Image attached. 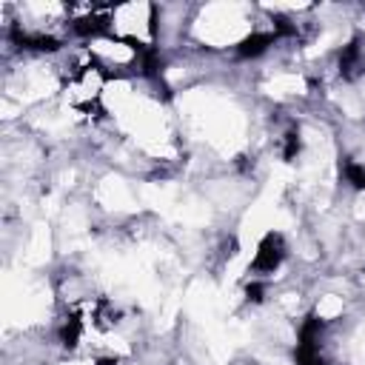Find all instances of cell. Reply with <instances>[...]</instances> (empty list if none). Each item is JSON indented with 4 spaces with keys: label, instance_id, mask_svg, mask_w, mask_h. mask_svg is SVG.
I'll use <instances>...</instances> for the list:
<instances>
[{
    "label": "cell",
    "instance_id": "6da1fadb",
    "mask_svg": "<svg viewBox=\"0 0 365 365\" xmlns=\"http://www.w3.org/2000/svg\"><path fill=\"white\" fill-rule=\"evenodd\" d=\"M285 240L279 231H268L262 237V242L257 245V254H254V262H251V271L257 277H265V274H274L279 268V262L285 259Z\"/></svg>",
    "mask_w": 365,
    "mask_h": 365
},
{
    "label": "cell",
    "instance_id": "7a4b0ae2",
    "mask_svg": "<svg viewBox=\"0 0 365 365\" xmlns=\"http://www.w3.org/2000/svg\"><path fill=\"white\" fill-rule=\"evenodd\" d=\"M277 40H279V37H277V31H274V29H268V31L254 29L248 37H242V40H240L237 54H240V57H245V60L259 57V54H265V51H268V48H271Z\"/></svg>",
    "mask_w": 365,
    "mask_h": 365
},
{
    "label": "cell",
    "instance_id": "3957f363",
    "mask_svg": "<svg viewBox=\"0 0 365 365\" xmlns=\"http://www.w3.org/2000/svg\"><path fill=\"white\" fill-rule=\"evenodd\" d=\"M342 177H345V182H351V188L365 191V165H362V163L345 160V163H342Z\"/></svg>",
    "mask_w": 365,
    "mask_h": 365
}]
</instances>
